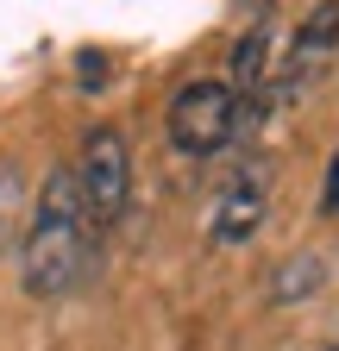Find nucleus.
Instances as JSON below:
<instances>
[{"instance_id":"f257e3e1","label":"nucleus","mask_w":339,"mask_h":351,"mask_svg":"<svg viewBox=\"0 0 339 351\" xmlns=\"http://www.w3.org/2000/svg\"><path fill=\"white\" fill-rule=\"evenodd\" d=\"M95 219L82 207L75 189V169H51L45 189H38L32 213H25V239H19V282L38 301H57L69 295L82 276H89V257H95Z\"/></svg>"},{"instance_id":"f03ea898","label":"nucleus","mask_w":339,"mask_h":351,"mask_svg":"<svg viewBox=\"0 0 339 351\" xmlns=\"http://www.w3.org/2000/svg\"><path fill=\"white\" fill-rule=\"evenodd\" d=\"M69 169H75V189H82V207H89L95 232L113 226L126 213V201H132V151H126V132L119 125H95Z\"/></svg>"},{"instance_id":"7ed1b4c3","label":"nucleus","mask_w":339,"mask_h":351,"mask_svg":"<svg viewBox=\"0 0 339 351\" xmlns=\"http://www.w3.org/2000/svg\"><path fill=\"white\" fill-rule=\"evenodd\" d=\"M239 107L245 101L226 82H189V88H176V101H170L163 132H170V145H176L183 157H214L220 145H233Z\"/></svg>"},{"instance_id":"20e7f679","label":"nucleus","mask_w":339,"mask_h":351,"mask_svg":"<svg viewBox=\"0 0 339 351\" xmlns=\"http://www.w3.org/2000/svg\"><path fill=\"white\" fill-rule=\"evenodd\" d=\"M333 63H339V0H320V7L295 25L289 69H283V95H277V101H295V95H302V88H314Z\"/></svg>"},{"instance_id":"39448f33","label":"nucleus","mask_w":339,"mask_h":351,"mask_svg":"<svg viewBox=\"0 0 339 351\" xmlns=\"http://www.w3.org/2000/svg\"><path fill=\"white\" fill-rule=\"evenodd\" d=\"M264 63H270V0H251V19L233 38V57H226V88L239 101H251L264 88Z\"/></svg>"},{"instance_id":"423d86ee","label":"nucleus","mask_w":339,"mask_h":351,"mask_svg":"<svg viewBox=\"0 0 339 351\" xmlns=\"http://www.w3.org/2000/svg\"><path fill=\"white\" fill-rule=\"evenodd\" d=\"M264 201H270V182L264 169H239V182L220 195L214 207V245H245L251 232L264 226Z\"/></svg>"},{"instance_id":"0eeeda50","label":"nucleus","mask_w":339,"mask_h":351,"mask_svg":"<svg viewBox=\"0 0 339 351\" xmlns=\"http://www.w3.org/2000/svg\"><path fill=\"white\" fill-rule=\"evenodd\" d=\"M277 276H283V282H277V301H289V295H314V289H320V257H289Z\"/></svg>"},{"instance_id":"6e6552de","label":"nucleus","mask_w":339,"mask_h":351,"mask_svg":"<svg viewBox=\"0 0 339 351\" xmlns=\"http://www.w3.org/2000/svg\"><path fill=\"white\" fill-rule=\"evenodd\" d=\"M107 82V57H82V88H101Z\"/></svg>"},{"instance_id":"1a4fd4ad","label":"nucleus","mask_w":339,"mask_h":351,"mask_svg":"<svg viewBox=\"0 0 339 351\" xmlns=\"http://www.w3.org/2000/svg\"><path fill=\"white\" fill-rule=\"evenodd\" d=\"M320 201H327V213H339V151H333V163H327V195H320Z\"/></svg>"}]
</instances>
